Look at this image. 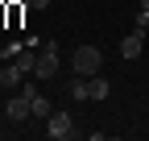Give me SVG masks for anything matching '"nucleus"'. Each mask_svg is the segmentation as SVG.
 <instances>
[{"mask_svg": "<svg viewBox=\"0 0 149 141\" xmlns=\"http://www.w3.org/2000/svg\"><path fill=\"white\" fill-rule=\"evenodd\" d=\"M120 54H124V58H137V54H145V29H133L128 38H120Z\"/></svg>", "mask_w": 149, "mask_h": 141, "instance_id": "39448f33", "label": "nucleus"}, {"mask_svg": "<svg viewBox=\"0 0 149 141\" xmlns=\"http://www.w3.org/2000/svg\"><path fill=\"white\" fill-rule=\"evenodd\" d=\"M33 75H37V79H54V75H58V42H42Z\"/></svg>", "mask_w": 149, "mask_h": 141, "instance_id": "f03ea898", "label": "nucleus"}, {"mask_svg": "<svg viewBox=\"0 0 149 141\" xmlns=\"http://www.w3.org/2000/svg\"><path fill=\"white\" fill-rule=\"evenodd\" d=\"M70 70H74V75H100V70H104V54H100V46H79V50H74V54H70Z\"/></svg>", "mask_w": 149, "mask_h": 141, "instance_id": "f257e3e1", "label": "nucleus"}, {"mask_svg": "<svg viewBox=\"0 0 149 141\" xmlns=\"http://www.w3.org/2000/svg\"><path fill=\"white\" fill-rule=\"evenodd\" d=\"M137 29H149V13L145 8H137Z\"/></svg>", "mask_w": 149, "mask_h": 141, "instance_id": "1a4fd4ad", "label": "nucleus"}, {"mask_svg": "<svg viewBox=\"0 0 149 141\" xmlns=\"http://www.w3.org/2000/svg\"><path fill=\"white\" fill-rule=\"evenodd\" d=\"M46 137H50V141H66V137H74V120H70V112H50V116H46Z\"/></svg>", "mask_w": 149, "mask_h": 141, "instance_id": "7ed1b4c3", "label": "nucleus"}, {"mask_svg": "<svg viewBox=\"0 0 149 141\" xmlns=\"http://www.w3.org/2000/svg\"><path fill=\"white\" fill-rule=\"evenodd\" d=\"M4 112H8V120H29L33 116V87H25L21 96H13L4 104Z\"/></svg>", "mask_w": 149, "mask_h": 141, "instance_id": "20e7f679", "label": "nucleus"}, {"mask_svg": "<svg viewBox=\"0 0 149 141\" xmlns=\"http://www.w3.org/2000/svg\"><path fill=\"white\" fill-rule=\"evenodd\" d=\"M137 8H145V13H149V0H141V4H137Z\"/></svg>", "mask_w": 149, "mask_h": 141, "instance_id": "9b49d317", "label": "nucleus"}, {"mask_svg": "<svg viewBox=\"0 0 149 141\" xmlns=\"http://www.w3.org/2000/svg\"><path fill=\"white\" fill-rule=\"evenodd\" d=\"M50 112H54V104H50V100H46L42 91H33V116H42V120H46Z\"/></svg>", "mask_w": 149, "mask_h": 141, "instance_id": "6e6552de", "label": "nucleus"}, {"mask_svg": "<svg viewBox=\"0 0 149 141\" xmlns=\"http://www.w3.org/2000/svg\"><path fill=\"white\" fill-rule=\"evenodd\" d=\"M21 75H25V70L17 66V62H8V66H0V87H4V91H13V87L21 83Z\"/></svg>", "mask_w": 149, "mask_h": 141, "instance_id": "423d86ee", "label": "nucleus"}, {"mask_svg": "<svg viewBox=\"0 0 149 141\" xmlns=\"http://www.w3.org/2000/svg\"><path fill=\"white\" fill-rule=\"evenodd\" d=\"M29 8H50V0H29Z\"/></svg>", "mask_w": 149, "mask_h": 141, "instance_id": "9d476101", "label": "nucleus"}, {"mask_svg": "<svg viewBox=\"0 0 149 141\" xmlns=\"http://www.w3.org/2000/svg\"><path fill=\"white\" fill-rule=\"evenodd\" d=\"M112 96V83L104 75H91V100H108Z\"/></svg>", "mask_w": 149, "mask_h": 141, "instance_id": "0eeeda50", "label": "nucleus"}]
</instances>
